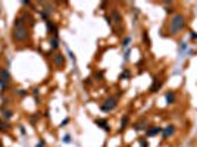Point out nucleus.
Returning a JSON list of instances; mask_svg holds the SVG:
<instances>
[{"instance_id": "obj_1", "label": "nucleus", "mask_w": 197, "mask_h": 147, "mask_svg": "<svg viewBox=\"0 0 197 147\" xmlns=\"http://www.w3.org/2000/svg\"><path fill=\"white\" fill-rule=\"evenodd\" d=\"M185 28H187V18H185V15L181 13V12H175L169 18V22H168V33H169V36L175 37V36L181 34Z\"/></svg>"}, {"instance_id": "obj_2", "label": "nucleus", "mask_w": 197, "mask_h": 147, "mask_svg": "<svg viewBox=\"0 0 197 147\" xmlns=\"http://www.w3.org/2000/svg\"><path fill=\"white\" fill-rule=\"evenodd\" d=\"M28 38H30L28 27H21V28H13L12 30V40H13V43H24Z\"/></svg>"}, {"instance_id": "obj_3", "label": "nucleus", "mask_w": 197, "mask_h": 147, "mask_svg": "<svg viewBox=\"0 0 197 147\" xmlns=\"http://www.w3.org/2000/svg\"><path fill=\"white\" fill-rule=\"evenodd\" d=\"M118 102H119V99H118L116 96H109V97H106V99L102 102L100 110L105 112V113H111V112H113V110L116 109Z\"/></svg>"}, {"instance_id": "obj_4", "label": "nucleus", "mask_w": 197, "mask_h": 147, "mask_svg": "<svg viewBox=\"0 0 197 147\" xmlns=\"http://www.w3.org/2000/svg\"><path fill=\"white\" fill-rule=\"evenodd\" d=\"M175 132H176V126H175L174 124L166 125V126L163 128V131H162V140H163V141H166V140L172 138V137L175 135Z\"/></svg>"}, {"instance_id": "obj_5", "label": "nucleus", "mask_w": 197, "mask_h": 147, "mask_svg": "<svg viewBox=\"0 0 197 147\" xmlns=\"http://www.w3.org/2000/svg\"><path fill=\"white\" fill-rule=\"evenodd\" d=\"M52 60H53V65H55L57 69H62V68L65 66V62H66L65 55H62V53H59V52H56L55 55H52Z\"/></svg>"}, {"instance_id": "obj_6", "label": "nucleus", "mask_w": 197, "mask_h": 147, "mask_svg": "<svg viewBox=\"0 0 197 147\" xmlns=\"http://www.w3.org/2000/svg\"><path fill=\"white\" fill-rule=\"evenodd\" d=\"M131 128H133L134 131H137V132L146 131V129L149 128V121H147L146 118H141V119H138L137 122H134V124L131 125Z\"/></svg>"}, {"instance_id": "obj_7", "label": "nucleus", "mask_w": 197, "mask_h": 147, "mask_svg": "<svg viewBox=\"0 0 197 147\" xmlns=\"http://www.w3.org/2000/svg\"><path fill=\"white\" fill-rule=\"evenodd\" d=\"M46 27H47V34L50 37H59V28H57L56 22L49 19V21H46Z\"/></svg>"}, {"instance_id": "obj_8", "label": "nucleus", "mask_w": 197, "mask_h": 147, "mask_svg": "<svg viewBox=\"0 0 197 147\" xmlns=\"http://www.w3.org/2000/svg\"><path fill=\"white\" fill-rule=\"evenodd\" d=\"M111 19H112V24H115L116 27H121L122 25V21H124L122 13L118 9H112L111 11Z\"/></svg>"}, {"instance_id": "obj_9", "label": "nucleus", "mask_w": 197, "mask_h": 147, "mask_svg": "<svg viewBox=\"0 0 197 147\" xmlns=\"http://www.w3.org/2000/svg\"><path fill=\"white\" fill-rule=\"evenodd\" d=\"M163 131V126H159V125H149V128L144 131L146 132V137L147 138H152V137H156L157 134H160Z\"/></svg>"}, {"instance_id": "obj_10", "label": "nucleus", "mask_w": 197, "mask_h": 147, "mask_svg": "<svg viewBox=\"0 0 197 147\" xmlns=\"http://www.w3.org/2000/svg\"><path fill=\"white\" fill-rule=\"evenodd\" d=\"M162 85H163V80L159 78V77H154L153 78V82L150 85V93H157L162 88Z\"/></svg>"}, {"instance_id": "obj_11", "label": "nucleus", "mask_w": 197, "mask_h": 147, "mask_svg": "<svg viewBox=\"0 0 197 147\" xmlns=\"http://www.w3.org/2000/svg\"><path fill=\"white\" fill-rule=\"evenodd\" d=\"M165 99H166V103L168 104H175L178 102V94H176V91L169 90V91L165 93Z\"/></svg>"}, {"instance_id": "obj_12", "label": "nucleus", "mask_w": 197, "mask_h": 147, "mask_svg": "<svg viewBox=\"0 0 197 147\" xmlns=\"http://www.w3.org/2000/svg\"><path fill=\"white\" fill-rule=\"evenodd\" d=\"M0 116H2L3 121H9V119H12V116H13V110H11V109L2 106V107H0Z\"/></svg>"}, {"instance_id": "obj_13", "label": "nucleus", "mask_w": 197, "mask_h": 147, "mask_svg": "<svg viewBox=\"0 0 197 147\" xmlns=\"http://www.w3.org/2000/svg\"><path fill=\"white\" fill-rule=\"evenodd\" d=\"M94 124L96 125H98L102 129H105L106 132H109L111 131V125H109V122H108V119H103V118H98V119H96L94 121Z\"/></svg>"}, {"instance_id": "obj_14", "label": "nucleus", "mask_w": 197, "mask_h": 147, "mask_svg": "<svg viewBox=\"0 0 197 147\" xmlns=\"http://www.w3.org/2000/svg\"><path fill=\"white\" fill-rule=\"evenodd\" d=\"M50 53L56 52L59 49V37H50Z\"/></svg>"}, {"instance_id": "obj_15", "label": "nucleus", "mask_w": 197, "mask_h": 147, "mask_svg": "<svg viewBox=\"0 0 197 147\" xmlns=\"http://www.w3.org/2000/svg\"><path fill=\"white\" fill-rule=\"evenodd\" d=\"M130 119H131V118H130V115H128V113L122 116V119H121V126H119V131H121V132H122V131H125V128H127V126H128V124H130Z\"/></svg>"}, {"instance_id": "obj_16", "label": "nucleus", "mask_w": 197, "mask_h": 147, "mask_svg": "<svg viewBox=\"0 0 197 147\" xmlns=\"http://www.w3.org/2000/svg\"><path fill=\"white\" fill-rule=\"evenodd\" d=\"M21 27H27V25H25L24 18H22L21 15H18V16L15 18V21H13V28H21Z\"/></svg>"}, {"instance_id": "obj_17", "label": "nucleus", "mask_w": 197, "mask_h": 147, "mask_svg": "<svg viewBox=\"0 0 197 147\" xmlns=\"http://www.w3.org/2000/svg\"><path fill=\"white\" fill-rule=\"evenodd\" d=\"M9 129H12V125L9 122L3 121V119H0V132H6Z\"/></svg>"}, {"instance_id": "obj_18", "label": "nucleus", "mask_w": 197, "mask_h": 147, "mask_svg": "<svg viewBox=\"0 0 197 147\" xmlns=\"http://www.w3.org/2000/svg\"><path fill=\"white\" fill-rule=\"evenodd\" d=\"M141 38H143V43H146V44H147V47H150V46H152V41H150V37H149V33H147L146 30L141 33Z\"/></svg>"}, {"instance_id": "obj_19", "label": "nucleus", "mask_w": 197, "mask_h": 147, "mask_svg": "<svg viewBox=\"0 0 197 147\" xmlns=\"http://www.w3.org/2000/svg\"><path fill=\"white\" fill-rule=\"evenodd\" d=\"M0 78H3V80H6V81H11L9 71H8V69H5V68H2V69H0Z\"/></svg>"}, {"instance_id": "obj_20", "label": "nucleus", "mask_w": 197, "mask_h": 147, "mask_svg": "<svg viewBox=\"0 0 197 147\" xmlns=\"http://www.w3.org/2000/svg\"><path fill=\"white\" fill-rule=\"evenodd\" d=\"M130 77H131V71L130 69H124L121 72V75H119V80H128Z\"/></svg>"}, {"instance_id": "obj_21", "label": "nucleus", "mask_w": 197, "mask_h": 147, "mask_svg": "<svg viewBox=\"0 0 197 147\" xmlns=\"http://www.w3.org/2000/svg\"><path fill=\"white\" fill-rule=\"evenodd\" d=\"M130 43H131V37H130V36H128V37H124V38H122V41H121L122 49H127V47L130 46Z\"/></svg>"}, {"instance_id": "obj_22", "label": "nucleus", "mask_w": 197, "mask_h": 147, "mask_svg": "<svg viewBox=\"0 0 197 147\" xmlns=\"http://www.w3.org/2000/svg\"><path fill=\"white\" fill-rule=\"evenodd\" d=\"M9 82L11 81H6L3 78H0V88H2V90H8L9 88Z\"/></svg>"}, {"instance_id": "obj_23", "label": "nucleus", "mask_w": 197, "mask_h": 147, "mask_svg": "<svg viewBox=\"0 0 197 147\" xmlns=\"http://www.w3.org/2000/svg\"><path fill=\"white\" fill-rule=\"evenodd\" d=\"M93 78H94V81H102L103 80V72L100 71V72H94V75H93Z\"/></svg>"}, {"instance_id": "obj_24", "label": "nucleus", "mask_w": 197, "mask_h": 147, "mask_svg": "<svg viewBox=\"0 0 197 147\" xmlns=\"http://www.w3.org/2000/svg\"><path fill=\"white\" fill-rule=\"evenodd\" d=\"M138 143H140V147H149V141H147V138H146V137L138 138Z\"/></svg>"}, {"instance_id": "obj_25", "label": "nucleus", "mask_w": 197, "mask_h": 147, "mask_svg": "<svg viewBox=\"0 0 197 147\" xmlns=\"http://www.w3.org/2000/svg\"><path fill=\"white\" fill-rule=\"evenodd\" d=\"M187 49H188V43H187V41L181 43V46H179V50H181V52H185Z\"/></svg>"}, {"instance_id": "obj_26", "label": "nucleus", "mask_w": 197, "mask_h": 147, "mask_svg": "<svg viewBox=\"0 0 197 147\" xmlns=\"http://www.w3.org/2000/svg\"><path fill=\"white\" fill-rule=\"evenodd\" d=\"M190 40L191 41H196L197 40V33L196 31H190Z\"/></svg>"}, {"instance_id": "obj_27", "label": "nucleus", "mask_w": 197, "mask_h": 147, "mask_svg": "<svg viewBox=\"0 0 197 147\" xmlns=\"http://www.w3.org/2000/svg\"><path fill=\"white\" fill-rule=\"evenodd\" d=\"M130 55H131V50L127 49V50H125V55H124V60H128V59H130Z\"/></svg>"}, {"instance_id": "obj_28", "label": "nucleus", "mask_w": 197, "mask_h": 147, "mask_svg": "<svg viewBox=\"0 0 197 147\" xmlns=\"http://www.w3.org/2000/svg\"><path fill=\"white\" fill-rule=\"evenodd\" d=\"M18 96L19 97H25L27 96V91L25 90H18Z\"/></svg>"}, {"instance_id": "obj_29", "label": "nucleus", "mask_w": 197, "mask_h": 147, "mask_svg": "<svg viewBox=\"0 0 197 147\" xmlns=\"http://www.w3.org/2000/svg\"><path fill=\"white\" fill-rule=\"evenodd\" d=\"M62 141H63V143H71V135H68V134H66V135L62 138Z\"/></svg>"}, {"instance_id": "obj_30", "label": "nucleus", "mask_w": 197, "mask_h": 147, "mask_svg": "<svg viewBox=\"0 0 197 147\" xmlns=\"http://www.w3.org/2000/svg\"><path fill=\"white\" fill-rule=\"evenodd\" d=\"M91 80H93V78H85V80H84V85L88 87V85L91 84Z\"/></svg>"}, {"instance_id": "obj_31", "label": "nucleus", "mask_w": 197, "mask_h": 147, "mask_svg": "<svg viewBox=\"0 0 197 147\" xmlns=\"http://www.w3.org/2000/svg\"><path fill=\"white\" fill-rule=\"evenodd\" d=\"M44 146H46V141H44V140H40V141L37 143L35 147H44Z\"/></svg>"}, {"instance_id": "obj_32", "label": "nucleus", "mask_w": 197, "mask_h": 147, "mask_svg": "<svg viewBox=\"0 0 197 147\" xmlns=\"http://www.w3.org/2000/svg\"><path fill=\"white\" fill-rule=\"evenodd\" d=\"M105 19L108 21V24H109V25H112V19H111V16H109V15H105Z\"/></svg>"}, {"instance_id": "obj_33", "label": "nucleus", "mask_w": 197, "mask_h": 147, "mask_svg": "<svg viewBox=\"0 0 197 147\" xmlns=\"http://www.w3.org/2000/svg\"><path fill=\"white\" fill-rule=\"evenodd\" d=\"M68 53H69V56H71V59H72V60H75V56H74V53H72V52H71V50H69V52H68Z\"/></svg>"}, {"instance_id": "obj_34", "label": "nucleus", "mask_w": 197, "mask_h": 147, "mask_svg": "<svg viewBox=\"0 0 197 147\" xmlns=\"http://www.w3.org/2000/svg\"><path fill=\"white\" fill-rule=\"evenodd\" d=\"M68 122H69V119H68V118H66V119H65V121H62V124H60V125H62V126H63V125H66V124H68Z\"/></svg>"}, {"instance_id": "obj_35", "label": "nucleus", "mask_w": 197, "mask_h": 147, "mask_svg": "<svg viewBox=\"0 0 197 147\" xmlns=\"http://www.w3.org/2000/svg\"><path fill=\"white\" fill-rule=\"evenodd\" d=\"M33 94H34V96H38V90L34 88V90H33Z\"/></svg>"}, {"instance_id": "obj_36", "label": "nucleus", "mask_w": 197, "mask_h": 147, "mask_svg": "<svg viewBox=\"0 0 197 147\" xmlns=\"http://www.w3.org/2000/svg\"><path fill=\"white\" fill-rule=\"evenodd\" d=\"M127 147H131V146H127Z\"/></svg>"}]
</instances>
